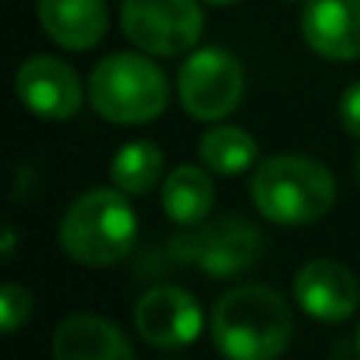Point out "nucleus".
I'll return each mask as SVG.
<instances>
[{
    "label": "nucleus",
    "mask_w": 360,
    "mask_h": 360,
    "mask_svg": "<svg viewBox=\"0 0 360 360\" xmlns=\"http://www.w3.org/2000/svg\"><path fill=\"white\" fill-rule=\"evenodd\" d=\"M291 332V307L266 285L234 288L212 310V342L228 360H278Z\"/></svg>",
    "instance_id": "nucleus-1"
},
{
    "label": "nucleus",
    "mask_w": 360,
    "mask_h": 360,
    "mask_svg": "<svg viewBox=\"0 0 360 360\" xmlns=\"http://www.w3.org/2000/svg\"><path fill=\"white\" fill-rule=\"evenodd\" d=\"M250 196L259 215L278 224H313L335 202V177L307 155H272L256 165Z\"/></svg>",
    "instance_id": "nucleus-2"
},
{
    "label": "nucleus",
    "mask_w": 360,
    "mask_h": 360,
    "mask_svg": "<svg viewBox=\"0 0 360 360\" xmlns=\"http://www.w3.org/2000/svg\"><path fill=\"white\" fill-rule=\"evenodd\" d=\"M136 212L120 190H89L70 202L60 221V247L82 266H114L133 250Z\"/></svg>",
    "instance_id": "nucleus-3"
},
{
    "label": "nucleus",
    "mask_w": 360,
    "mask_h": 360,
    "mask_svg": "<svg viewBox=\"0 0 360 360\" xmlns=\"http://www.w3.org/2000/svg\"><path fill=\"white\" fill-rule=\"evenodd\" d=\"M168 76L143 54H111L89 76V101L111 124H149L168 108Z\"/></svg>",
    "instance_id": "nucleus-4"
},
{
    "label": "nucleus",
    "mask_w": 360,
    "mask_h": 360,
    "mask_svg": "<svg viewBox=\"0 0 360 360\" xmlns=\"http://www.w3.org/2000/svg\"><path fill=\"white\" fill-rule=\"evenodd\" d=\"M262 256V234L237 215L202 221L190 234L171 237L168 259L186 262L209 278H234Z\"/></svg>",
    "instance_id": "nucleus-5"
},
{
    "label": "nucleus",
    "mask_w": 360,
    "mask_h": 360,
    "mask_svg": "<svg viewBox=\"0 0 360 360\" xmlns=\"http://www.w3.org/2000/svg\"><path fill=\"white\" fill-rule=\"evenodd\" d=\"M120 25L139 51L177 57L202 35V6L196 0H124Z\"/></svg>",
    "instance_id": "nucleus-6"
},
{
    "label": "nucleus",
    "mask_w": 360,
    "mask_h": 360,
    "mask_svg": "<svg viewBox=\"0 0 360 360\" xmlns=\"http://www.w3.org/2000/svg\"><path fill=\"white\" fill-rule=\"evenodd\" d=\"M180 105L196 120H221L243 98V67L221 48H202L186 57L177 76Z\"/></svg>",
    "instance_id": "nucleus-7"
},
{
    "label": "nucleus",
    "mask_w": 360,
    "mask_h": 360,
    "mask_svg": "<svg viewBox=\"0 0 360 360\" xmlns=\"http://www.w3.org/2000/svg\"><path fill=\"white\" fill-rule=\"evenodd\" d=\"M136 332L152 348H186L202 329V310L196 297L180 288H152L136 304Z\"/></svg>",
    "instance_id": "nucleus-8"
},
{
    "label": "nucleus",
    "mask_w": 360,
    "mask_h": 360,
    "mask_svg": "<svg viewBox=\"0 0 360 360\" xmlns=\"http://www.w3.org/2000/svg\"><path fill=\"white\" fill-rule=\"evenodd\" d=\"M16 95L35 117L70 120L82 105L79 76L57 57H29L16 73Z\"/></svg>",
    "instance_id": "nucleus-9"
},
{
    "label": "nucleus",
    "mask_w": 360,
    "mask_h": 360,
    "mask_svg": "<svg viewBox=\"0 0 360 360\" xmlns=\"http://www.w3.org/2000/svg\"><path fill=\"white\" fill-rule=\"evenodd\" d=\"M294 297L316 323H345L360 304V281L335 259H313L294 275Z\"/></svg>",
    "instance_id": "nucleus-10"
},
{
    "label": "nucleus",
    "mask_w": 360,
    "mask_h": 360,
    "mask_svg": "<svg viewBox=\"0 0 360 360\" xmlns=\"http://www.w3.org/2000/svg\"><path fill=\"white\" fill-rule=\"evenodd\" d=\"M304 41L329 60L360 57V0H307L300 16Z\"/></svg>",
    "instance_id": "nucleus-11"
},
{
    "label": "nucleus",
    "mask_w": 360,
    "mask_h": 360,
    "mask_svg": "<svg viewBox=\"0 0 360 360\" xmlns=\"http://www.w3.org/2000/svg\"><path fill=\"white\" fill-rule=\"evenodd\" d=\"M54 360H136L114 323L95 313H73L54 332Z\"/></svg>",
    "instance_id": "nucleus-12"
},
{
    "label": "nucleus",
    "mask_w": 360,
    "mask_h": 360,
    "mask_svg": "<svg viewBox=\"0 0 360 360\" xmlns=\"http://www.w3.org/2000/svg\"><path fill=\"white\" fill-rule=\"evenodd\" d=\"M44 35L67 51H89L108 32L105 0H38Z\"/></svg>",
    "instance_id": "nucleus-13"
},
{
    "label": "nucleus",
    "mask_w": 360,
    "mask_h": 360,
    "mask_svg": "<svg viewBox=\"0 0 360 360\" xmlns=\"http://www.w3.org/2000/svg\"><path fill=\"white\" fill-rule=\"evenodd\" d=\"M162 205L168 218L180 228H196L209 218L212 205H215V184L202 168H184L171 171L162 186Z\"/></svg>",
    "instance_id": "nucleus-14"
},
{
    "label": "nucleus",
    "mask_w": 360,
    "mask_h": 360,
    "mask_svg": "<svg viewBox=\"0 0 360 360\" xmlns=\"http://www.w3.org/2000/svg\"><path fill=\"white\" fill-rule=\"evenodd\" d=\"M162 168H165V155L155 143H127L124 149H117L111 162V180L120 193L127 196H143L152 186L162 180Z\"/></svg>",
    "instance_id": "nucleus-15"
},
{
    "label": "nucleus",
    "mask_w": 360,
    "mask_h": 360,
    "mask_svg": "<svg viewBox=\"0 0 360 360\" xmlns=\"http://www.w3.org/2000/svg\"><path fill=\"white\" fill-rule=\"evenodd\" d=\"M199 162L215 174H243L256 162V139L243 127H215L199 143Z\"/></svg>",
    "instance_id": "nucleus-16"
},
{
    "label": "nucleus",
    "mask_w": 360,
    "mask_h": 360,
    "mask_svg": "<svg viewBox=\"0 0 360 360\" xmlns=\"http://www.w3.org/2000/svg\"><path fill=\"white\" fill-rule=\"evenodd\" d=\"M32 313V294L19 285H4L0 288V329L16 332L19 326H25Z\"/></svg>",
    "instance_id": "nucleus-17"
},
{
    "label": "nucleus",
    "mask_w": 360,
    "mask_h": 360,
    "mask_svg": "<svg viewBox=\"0 0 360 360\" xmlns=\"http://www.w3.org/2000/svg\"><path fill=\"white\" fill-rule=\"evenodd\" d=\"M338 114H342V124L351 136L360 139V79L351 82L342 95V105H338Z\"/></svg>",
    "instance_id": "nucleus-18"
},
{
    "label": "nucleus",
    "mask_w": 360,
    "mask_h": 360,
    "mask_svg": "<svg viewBox=\"0 0 360 360\" xmlns=\"http://www.w3.org/2000/svg\"><path fill=\"white\" fill-rule=\"evenodd\" d=\"M13 247H16V231L6 228V237H4V256H6V259L13 256Z\"/></svg>",
    "instance_id": "nucleus-19"
},
{
    "label": "nucleus",
    "mask_w": 360,
    "mask_h": 360,
    "mask_svg": "<svg viewBox=\"0 0 360 360\" xmlns=\"http://www.w3.org/2000/svg\"><path fill=\"white\" fill-rule=\"evenodd\" d=\"M205 4H215V6H224V4H237V0H205Z\"/></svg>",
    "instance_id": "nucleus-20"
},
{
    "label": "nucleus",
    "mask_w": 360,
    "mask_h": 360,
    "mask_svg": "<svg viewBox=\"0 0 360 360\" xmlns=\"http://www.w3.org/2000/svg\"><path fill=\"white\" fill-rule=\"evenodd\" d=\"M357 360H360V326H357Z\"/></svg>",
    "instance_id": "nucleus-21"
},
{
    "label": "nucleus",
    "mask_w": 360,
    "mask_h": 360,
    "mask_svg": "<svg viewBox=\"0 0 360 360\" xmlns=\"http://www.w3.org/2000/svg\"><path fill=\"white\" fill-rule=\"evenodd\" d=\"M357 177H360V155H357Z\"/></svg>",
    "instance_id": "nucleus-22"
},
{
    "label": "nucleus",
    "mask_w": 360,
    "mask_h": 360,
    "mask_svg": "<svg viewBox=\"0 0 360 360\" xmlns=\"http://www.w3.org/2000/svg\"><path fill=\"white\" fill-rule=\"evenodd\" d=\"M304 4H307V0H304Z\"/></svg>",
    "instance_id": "nucleus-23"
}]
</instances>
